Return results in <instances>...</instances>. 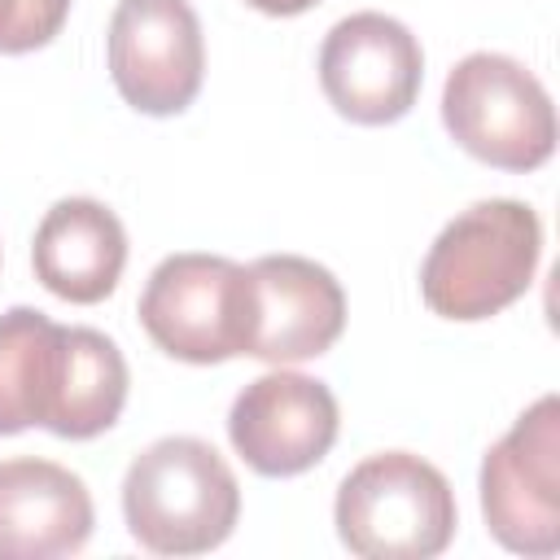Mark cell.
Returning <instances> with one entry per match:
<instances>
[{"instance_id":"cell-1","label":"cell","mask_w":560,"mask_h":560,"mask_svg":"<svg viewBox=\"0 0 560 560\" xmlns=\"http://www.w3.org/2000/svg\"><path fill=\"white\" fill-rule=\"evenodd\" d=\"M127 359L96 328L52 324L35 306L0 315V438L48 429L88 442L127 407Z\"/></svg>"},{"instance_id":"cell-2","label":"cell","mask_w":560,"mask_h":560,"mask_svg":"<svg viewBox=\"0 0 560 560\" xmlns=\"http://www.w3.org/2000/svg\"><path fill=\"white\" fill-rule=\"evenodd\" d=\"M542 258V219L516 197L459 210L420 262V298L433 315L477 324L525 298Z\"/></svg>"},{"instance_id":"cell-3","label":"cell","mask_w":560,"mask_h":560,"mask_svg":"<svg viewBox=\"0 0 560 560\" xmlns=\"http://www.w3.org/2000/svg\"><path fill=\"white\" fill-rule=\"evenodd\" d=\"M241 516V486L228 459L201 438H158L122 477L127 534L153 556H201L228 542Z\"/></svg>"},{"instance_id":"cell-4","label":"cell","mask_w":560,"mask_h":560,"mask_svg":"<svg viewBox=\"0 0 560 560\" xmlns=\"http://www.w3.org/2000/svg\"><path fill=\"white\" fill-rule=\"evenodd\" d=\"M337 538L363 560H429L455 538V490L411 451H376L354 464L332 503Z\"/></svg>"},{"instance_id":"cell-5","label":"cell","mask_w":560,"mask_h":560,"mask_svg":"<svg viewBox=\"0 0 560 560\" xmlns=\"http://www.w3.org/2000/svg\"><path fill=\"white\" fill-rule=\"evenodd\" d=\"M451 140L486 166L538 171L556 153V105L538 74L503 52H468L442 83Z\"/></svg>"},{"instance_id":"cell-6","label":"cell","mask_w":560,"mask_h":560,"mask_svg":"<svg viewBox=\"0 0 560 560\" xmlns=\"http://www.w3.org/2000/svg\"><path fill=\"white\" fill-rule=\"evenodd\" d=\"M140 324L179 363H223L249 341V267L223 254H166L140 293Z\"/></svg>"},{"instance_id":"cell-7","label":"cell","mask_w":560,"mask_h":560,"mask_svg":"<svg viewBox=\"0 0 560 560\" xmlns=\"http://www.w3.org/2000/svg\"><path fill=\"white\" fill-rule=\"evenodd\" d=\"M481 516L516 556L560 551V398L542 394L481 459Z\"/></svg>"},{"instance_id":"cell-8","label":"cell","mask_w":560,"mask_h":560,"mask_svg":"<svg viewBox=\"0 0 560 560\" xmlns=\"http://www.w3.org/2000/svg\"><path fill=\"white\" fill-rule=\"evenodd\" d=\"M105 57L118 96L136 114H184L206 74L197 9L188 0H118L105 35Z\"/></svg>"},{"instance_id":"cell-9","label":"cell","mask_w":560,"mask_h":560,"mask_svg":"<svg viewBox=\"0 0 560 560\" xmlns=\"http://www.w3.org/2000/svg\"><path fill=\"white\" fill-rule=\"evenodd\" d=\"M424 79L420 39L389 13L363 9L341 18L319 44V88L328 105L363 127L398 122Z\"/></svg>"},{"instance_id":"cell-10","label":"cell","mask_w":560,"mask_h":560,"mask_svg":"<svg viewBox=\"0 0 560 560\" xmlns=\"http://www.w3.org/2000/svg\"><path fill=\"white\" fill-rule=\"evenodd\" d=\"M337 429L341 411L332 389L289 368L249 381L228 411L232 451L258 477H298L315 468L332 451Z\"/></svg>"},{"instance_id":"cell-11","label":"cell","mask_w":560,"mask_h":560,"mask_svg":"<svg viewBox=\"0 0 560 560\" xmlns=\"http://www.w3.org/2000/svg\"><path fill=\"white\" fill-rule=\"evenodd\" d=\"M346 328L341 280L302 254H262L249 262V341L245 354L262 363H302Z\"/></svg>"},{"instance_id":"cell-12","label":"cell","mask_w":560,"mask_h":560,"mask_svg":"<svg viewBox=\"0 0 560 560\" xmlns=\"http://www.w3.org/2000/svg\"><path fill=\"white\" fill-rule=\"evenodd\" d=\"M96 512L79 472L18 455L0 459V560H57L92 538Z\"/></svg>"},{"instance_id":"cell-13","label":"cell","mask_w":560,"mask_h":560,"mask_svg":"<svg viewBox=\"0 0 560 560\" xmlns=\"http://www.w3.org/2000/svg\"><path fill=\"white\" fill-rule=\"evenodd\" d=\"M35 280L74 306L105 302L127 267V228L96 197H61L44 210L31 245Z\"/></svg>"},{"instance_id":"cell-14","label":"cell","mask_w":560,"mask_h":560,"mask_svg":"<svg viewBox=\"0 0 560 560\" xmlns=\"http://www.w3.org/2000/svg\"><path fill=\"white\" fill-rule=\"evenodd\" d=\"M70 0H0V52H35L57 39Z\"/></svg>"},{"instance_id":"cell-15","label":"cell","mask_w":560,"mask_h":560,"mask_svg":"<svg viewBox=\"0 0 560 560\" xmlns=\"http://www.w3.org/2000/svg\"><path fill=\"white\" fill-rule=\"evenodd\" d=\"M245 4L258 9V13H267V18H298V13L315 9L319 0H245Z\"/></svg>"}]
</instances>
